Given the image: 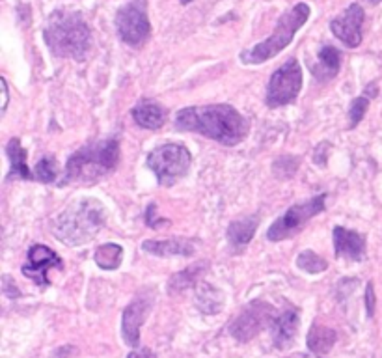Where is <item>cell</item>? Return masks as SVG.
<instances>
[{
  "label": "cell",
  "mask_w": 382,
  "mask_h": 358,
  "mask_svg": "<svg viewBox=\"0 0 382 358\" xmlns=\"http://www.w3.org/2000/svg\"><path fill=\"white\" fill-rule=\"evenodd\" d=\"M120 144L116 138L91 144L69 157L64 183H94L116 168Z\"/></svg>",
  "instance_id": "277c9868"
},
{
  "label": "cell",
  "mask_w": 382,
  "mask_h": 358,
  "mask_svg": "<svg viewBox=\"0 0 382 358\" xmlns=\"http://www.w3.org/2000/svg\"><path fill=\"white\" fill-rule=\"evenodd\" d=\"M366 308H367V315L373 318V315H375V286H373V282H367Z\"/></svg>",
  "instance_id": "83f0119b"
},
{
  "label": "cell",
  "mask_w": 382,
  "mask_h": 358,
  "mask_svg": "<svg viewBox=\"0 0 382 358\" xmlns=\"http://www.w3.org/2000/svg\"><path fill=\"white\" fill-rule=\"evenodd\" d=\"M176 127L179 131L198 133L224 146H237L248 135V120L232 105L189 106L177 112Z\"/></svg>",
  "instance_id": "6da1fadb"
},
{
  "label": "cell",
  "mask_w": 382,
  "mask_h": 358,
  "mask_svg": "<svg viewBox=\"0 0 382 358\" xmlns=\"http://www.w3.org/2000/svg\"><path fill=\"white\" fill-rule=\"evenodd\" d=\"M6 153L10 157L11 170L8 174V179L11 177H21V179H32V174L26 167V150L21 146L19 138H11L6 146Z\"/></svg>",
  "instance_id": "44dd1931"
},
{
  "label": "cell",
  "mask_w": 382,
  "mask_h": 358,
  "mask_svg": "<svg viewBox=\"0 0 382 358\" xmlns=\"http://www.w3.org/2000/svg\"><path fill=\"white\" fill-rule=\"evenodd\" d=\"M334 247L337 257H345L351 262L366 259V237L362 233L351 232L342 226L334 228Z\"/></svg>",
  "instance_id": "9a60e30c"
},
{
  "label": "cell",
  "mask_w": 382,
  "mask_h": 358,
  "mask_svg": "<svg viewBox=\"0 0 382 358\" xmlns=\"http://www.w3.org/2000/svg\"><path fill=\"white\" fill-rule=\"evenodd\" d=\"M50 269H62V259L55 254V250H50L49 247L43 245H34L28 250V263L23 267V274L32 278L38 286H49V273Z\"/></svg>",
  "instance_id": "7c38bea8"
},
{
  "label": "cell",
  "mask_w": 382,
  "mask_h": 358,
  "mask_svg": "<svg viewBox=\"0 0 382 358\" xmlns=\"http://www.w3.org/2000/svg\"><path fill=\"white\" fill-rule=\"evenodd\" d=\"M105 207L94 198L79 200L56 220L52 233L67 247H81L96 237L105 226Z\"/></svg>",
  "instance_id": "3957f363"
},
{
  "label": "cell",
  "mask_w": 382,
  "mask_h": 358,
  "mask_svg": "<svg viewBox=\"0 0 382 358\" xmlns=\"http://www.w3.org/2000/svg\"><path fill=\"white\" fill-rule=\"evenodd\" d=\"M257 226H259V217H245L241 220H233L227 228V241L232 245L235 252L245 250L248 242L252 241L254 233H256Z\"/></svg>",
  "instance_id": "d6986e66"
},
{
  "label": "cell",
  "mask_w": 382,
  "mask_h": 358,
  "mask_svg": "<svg viewBox=\"0 0 382 358\" xmlns=\"http://www.w3.org/2000/svg\"><path fill=\"white\" fill-rule=\"evenodd\" d=\"M94 259L99 265L101 269L105 271H114L121 265V259H123V248L120 245H114V242H108V245H103L96 250L94 254Z\"/></svg>",
  "instance_id": "603a6c76"
},
{
  "label": "cell",
  "mask_w": 382,
  "mask_h": 358,
  "mask_svg": "<svg viewBox=\"0 0 382 358\" xmlns=\"http://www.w3.org/2000/svg\"><path fill=\"white\" fill-rule=\"evenodd\" d=\"M207 267V263H196V265H192V267H186L185 271H181V273L174 274V276L170 278V284H168V288H170V293H181L185 291L186 288H191V286H194V284L198 282V278L203 274V271Z\"/></svg>",
  "instance_id": "7402d4cb"
},
{
  "label": "cell",
  "mask_w": 382,
  "mask_h": 358,
  "mask_svg": "<svg viewBox=\"0 0 382 358\" xmlns=\"http://www.w3.org/2000/svg\"><path fill=\"white\" fill-rule=\"evenodd\" d=\"M302 88V71L295 58L287 60L280 69L272 73L269 90H266V105L271 108L289 105L295 101Z\"/></svg>",
  "instance_id": "ba28073f"
},
{
  "label": "cell",
  "mask_w": 382,
  "mask_h": 358,
  "mask_svg": "<svg viewBox=\"0 0 382 358\" xmlns=\"http://www.w3.org/2000/svg\"><path fill=\"white\" fill-rule=\"evenodd\" d=\"M142 250L153 256H192L196 250V242L191 239H164V241H144Z\"/></svg>",
  "instance_id": "2e32d148"
},
{
  "label": "cell",
  "mask_w": 382,
  "mask_h": 358,
  "mask_svg": "<svg viewBox=\"0 0 382 358\" xmlns=\"http://www.w3.org/2000/svg\"><path fill=\"white\" fill-rule=\"evenodd\" d=\"M116 30L127 45L142 47L151 34L150 19L142 2H129L116 13Z\"/></svg>",
  "instance_id": "30bf717a"
},
{
  "label": "cell",
  "mask_w": 382,
  "mask_h": 358,
  "mask_svg": "<svg viewBox=\"0 0 382 358\" xmlns=\"http://www.w3.org/2000/svg\"><path fill=\"white\" fill-rule=\"evenodd\" d=\"M181 2H183V4H191L192 0H181Z\"/></svg>",
  "instance_id": "d6a6232c"
},
{
  "label": "cell",
  "mask_w": 382,
  "mask_h": 358,
  "mask_svg": "<svg viewBox=\"0 0 382 358\" xmlns=\"http://www.w3.org/2000/svg\"><path fill=\"white\" fill-rule=\"evenodd\" d=\"M155 213H157L155 203H151V206L147 207V211H146L147 226H151V228H162V226H167L168 220H161V218H157L155 217Z\"/></svg>",
  "instance_id": "f1b7e54d"
},
{
  "label": "cell",
  "mask_w": 382,
  "mask_h": 358,
  "mask_svg": "<svg viewBox=\"0 0 382 358\" xmlns=\"http://www.w3.org/2000/svg\"><path fill=\"white\" fill-rule=\"evenodd\" d=\"M298 325H300V318H298L297 308H286L283 312H280L271 323L272 327V342L276 345V349H289L297 338Z\"/></svg>",
  "instance_id": "5bb4252c"
},
{
  "label": "cell",
  "mask_w": 382,
  "mask_h": 358,
  "mask_svg": "<svg viewBox=\"0 0 382 358\" xmlns=\"http://www.w3.org/2000/svg\"><path fill=\"white\" fill-rule=\"evenodd\" d=\"M45 43L58 58H73L82 62L90 52L91 32L79 13L56 10L50 13L45 26Z\"/></svg>",
  "instance_id": "7a4b0ae2"
},
{
  "label": "cell",
  "mask_w": 382,
  "mask_h": 358,
  "mask_svg": "<svg viewBox=\"0 0 382 358\" xmlns=\"http://www.w3.org/2000/svg\"><path fill=\"white\" fill-rule=\"evenodd\" d=\"M362 26H364V8L360 4H351L339 17L332 19L330 30L342 41L343 45L356 49L362 43Z\"/></svg>",
  "instance_id": "8fae6325"
},
{
  "label": "cell",
  "mask_w": 382,
  "mask_h": 358,
  "mask_svg": "<svg viewBox=\"0 0 382 358\" xmlns=\"http://www.w3.org/2000/svg\"><path fill=\"white\" fill-rule=\"evenodd\" d=\"M127 358H157V354L150 349H144V351H133Z\"/></svg>",
  "instance_id": "f546056e"
},
{
  "label": "cell",
  "mask_w": 382,
  "mask_h": 358,
  "mask_svg": "<svg viewBox=\"0 0 382 358\" xmlns=\"http://www.w3.org/2000/svg\"><path fill=\"white\" fill-rule=\"evenodd\" d=\"M131 114L142 129H150V131L161 129L167 121V111L159 103L150 101V99H142L138 105H135Z\"/></svg>",
  "instance_id": "e0dca14e"
},
{
  "label": "cell",
  "mask_w": 382,
  "mask_h": 358,
  "mask_svg": "<svg viewBox=\"0 0 382 358\" xmlns=\"http://www.w3.org/2000/svg\"><path fill=\"white\" fill-rule=\"evenodd\" d=\"M297 267L302 269L304 273L317 274L322 273V271H327L328 263L327 259H322L321 256H317V254L312 252V250H304L302 254H298Z\"/></svg>",
  "instance_id": "d4e9b609"
},
{
  "label": "cell",
  "mask_w": 382,
  "mask_h": 358,
  "mask_svg": "<svg viewBox=\"0 0 382 358\" xmlns=\"http://www.w3.org/2000/svg\"><path fill=\"white\" fill-rule=\"evenodd\" d=\"M151 303L147 298H136L123 310L121 315V336L129 347L140 345V327L146 321Z\"/></svg>",
  "instance_id": "4fadbf2b"
},
{
  "label": "cell",
  "mask_w": 382,
  "mask_h": 358,
  "mask_svg": "<svg viewBox=\"0 0 382 358\" xmlns=\"http://www.w3.org/2000/svg\"><path fill=\"white\" fill-rule=\"evenodd\" d=\"M35 179H40L43 183H52L56 179V167L55 161L50 159V157H45V159H41L38 162V167H35Z\"/></svg>",
  "instance_id": "4316f807"
},
{
  "label": "cell",
  "mask_w": 382,
  "mask_h": 358,
  "mask_svg": "<svg viewBox=\"0 0 382 358\" xmlns=\"http://www.w3.org/2000/svg\"><path fill=\"white\" fill-rule=\"evenodd\" d=\"M196 304L203 313L215 315L222 308V304H224V298H222V293L216 288H213V286H203V288L198 289Z\"/></svg>",
  "instance_id": "cb8c5ba5"
},
{
  "label": "cell",
  "mask_w": 382,
  "mask_h": 358,
  "mask_svg": "<svg viewBox=\"0 0 382 358\" xmlns=\"http://www.w3.org/2000/svg\"><path fill=\"white\" fill-rule=\"evenodd\" d=\"M308 17H310V6L304 4V2L293 6L291 10L286 11V13L278 19L271 38H266L262 43H257V45H254L252 49H247V51L241 52L242 64L257 66V64H263V62L271 60V58H274L276 55H280V52L291 43L295 34L298 32V28H302V25L308 21Z\"/></svg>",
  "instance_id": "5b68a950"
},
{
  "label": "cell",
  "mask_w": 382,
  "mask_h": 358,
  "mask_svg": "<svg viewBox=\"0 0 382 358\" xmlns=\"http://www.w3.org/2000/svg\"><path fill=\"white\" fill-rule=\"evenodd\" d=\"M8 106V84H6V79H2V112L6 111Z\"/></svg>",
  "instance_id": "4dcf8cb0"
},
{
  "label": "cell",
  "mask_w": 382,
  "mask_h": 358,
  "mask_svg": "<svg viewBox=\"0 0 382 358\" xmlns=\"http://www.w3.org/2000/svg\"><path fill=\"white\" fill-rule=\"evenodd\" d=\"M371 4H378V2H382V0H369Z\"/></svg>",
  "instance_id": "1f68e13d"
},
{
  "label": "cell",
  "mask_w": 382,
  "mask_h": 358,
  "mask_svg": "<svg viewBox=\"0 0 382 358\" xmlns=\"http://www.w3.org/2000/svg\"><path fill=\"white\" fill-rule=\"evenodd\" d=\"M276 318V310L271 304L263 303V301H256L250 303L245 310H242L233 323L230 325V334L239 343H248L254 340L257 334L262 332L266 325H271Z\"/></svg>",
  "instance_id": "9c48e42d"
},
{
  "label": "cell",
  "mask_w": 382,
  "mask_h": 358,
  "mask_svg": "<svg viewBox=\"0 0 382 358\" xmlns=\"http://www.w3.org/2000/svg\"><path fill=\"white\" fill-rule=\"evenodd\" d=\"M336 340H337V334L334 328L325 327V325H319V323H313L312 328H310V332H308L306 343H308V349H310L313 354L322 357V354H328L330 351H332Z\"/></svg>",
  "instance_id": "ffe728a7"
},
{
  "label": "cell",
  "mask_w": 382,
  "mask_h": 358,
  "mask_svg": "<svg viewBox=\"0 0 382 358\" xmlns=\"http://www.w3.org/2000/svg\"><path fill=\"white\" fill-rule=\"evenodd\" d=\"M192 155L181 144H164L155 147L147 155V168L153 170L157 181L162 187H170L181 177L186 176L191 168Z\"/></svg>",
  "instance_id": "8992f818"
},
{
  "label": "cell",
  "mask_w": 382,
  "mask_h": 358,
  "mask_svg": "<svg viewBox=\"0 0 382 358\" xmlns=\"http://www.w3.org/2000/svg\"><path fill=\"white\" fill-rule=\"evenodd\" d=\"M325 200H327V194H317L315 198L308 200V202L289 207L282 217L276 218L274 224L269 228L266 239L272 242L283 241V239H289L291 235L300 232L310 218L325 211Z\"/></svg>",
  "instance_id": "52a82bcc"
},
{
  "label": "cell",
  "mask_w": 382,
  "mask_h": 358,
  "mask_svg": "<svg viewBox=\"0 0 382 358\" xmlns=\"http://www.w3.org/2000/svg\"><path fill=\"white\" fill-rule=\"evenodd\" d=\"M367 106H369V99L367 97H356L354 101L351 103V111H349V127L351 129H354V127L360 123V121L364 120V116H366L367 112Z\"/></svg>",
  "instance_id": "484cf974"
},
{
  "label": "cell",
  "mask_w": 382,
  "mask_h": 358,
  "mask_svg": "<svg viewBox=\"0 0 382 358\" xmlns=\"http://www.w3.org/2000/svg\"><path fill=\"white\" fill-rule=\"evenodd\" d=\"M339 64L342 62H339V52H337L336 47L325 45L319 51L315 64H310V69H312L317 81H332L339 71Z\"/></svg>",
  "instance_id": "ac0fdd59"
}]
</instances>
